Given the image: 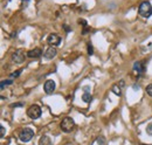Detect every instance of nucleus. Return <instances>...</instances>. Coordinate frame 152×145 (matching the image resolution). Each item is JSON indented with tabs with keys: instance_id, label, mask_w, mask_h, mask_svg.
Here are the masks:
<instances>
[{
	"instance_id": "9b49d317",
	"label": "nucleus",
	"mask_w": 152,
	"mask_h": 145,
	"mask_svg": "<svg viewBox=\"0 0 152 145\" xmlns=\"http://www.w3.org/2000/svg\"><path fill=\"white\" fill-rule=\"evenodd\" d=\"M39 145H52V139L48 136H42L39 141Z\"/></svg>"
},
{
	"instance_id": "a211bd4d",
	"label": "nucleus",
	"mask_w": 152,
	"mask_h": 145,
	"mask_svg": "<svg viewBox=\"0 0 152 145\" xmlns=\"http://www.w3.org/2000/svg\"><path fill=\"white\" fill-rule=\"evenodd\" d=\"M20 74H21V70H17L15 72H13V74H11V77H18Z\"/></svg>"
},
{
	"instance_id": "f8f14e48",
	"label": "nucleus",
	"mask_w": 152,
	"mask_h": 145,
	"mask_svg": "<svg viewBox=\"0 0 152 145\" xmlns=\"http://www.w3.org/2000/svg\"><path fill=\"white\" fill-rule=\"evenodd\" d=\"M82 100L86 102V103H90L93 101V96L90 95V92H84L83 96H82Z\"/></svg>"
},
{
	"instance_id": "4be33fe9",
	"label": "nucleus",
	"mask_w": 152,
	"mask_h": 145,
	"mask_svg": "<svg viewBox=\"0 0 152 145\" xmlns=\"http://www.w3.org/2000/svg\"><path fill=\"white\" fill-rule=\"evenodd\" d=\"M64 29H66L67 32H69V31H70V28H69V27H68L67 25H64Z\"/></svg>"
},
{
	"instance_id": "f03ea898",
	"label": "nucleus",
	"mask_w": 152,
	"mask_h": 145,
	"mask_svg": "<svg viewBox=\"0 0 152 145\" xmlns=\"http://www.w3.org/2000/svg\"><path fill=\"white\" fill-rule=\"evenodd\" d=\"M34 137V131L31 127H23L19 133V139L22 143H28Z\"/></svg>"
},
{
	"instance_id": "6ab92c4d",
	"label": "nucleus",
	"mask_w": 152,
	"mask_h": 145,
	"mask_svg": "<svg viewBox=\"0 0 152 145\" xmlns=\"http://www.w3.org/2000/svg\"><path fill=\"white\" fill-rule=\"evenodd\" d=\"M4 135H5V127H0V136H1V137H4Z\"/></svg>"
},
{
	"instance_id": "412c9836",
	"label": "nucleus",
	"mask_w": 152,
	"mask_h": 145,
	"mask_svg": "<svg viewBox=\"0 0 152 145\" xmlns=\"http://www.w3.org/2000/svg\"><path fill=\"white\" fill-rule=\"evenodd\" d=\"M21 105H22L21 103H18V104H12L11 107H13V108H14V107H21Z\"/></svg>"
},
{
	"instance_id": "39448f33",
	"label": "nucleus",
	"mask_w": 152,
	"mask_h": 145,
	"mask_svg": "<svg viewBox=\"0 0 152 145\" xmlns=\"http://www.w3.org/2000/svg\"><path fill=\"white\" fill-rule=\"evenodd\" d=\"M25 60V53L22 49H18L12 54V61L15 63H22Z\"/></svg>"
},
{
	"instance_id": "dca6fc26",
	"label": "nucleus",
	"mask_w": 152,
	"mask_h": 145,
	"mask_svg": "<svg viewBox=\"0 0 152 145\" xmlns=\"http://www.w3.org/2000/svg\"><path fill=\"white\" fill-rule=\"evenodd\" d=\"M146 94H148L149 96H151V97H152V83H151V84H149V86L146 87Z\"/></svg>"
},
{
	"instance_id": "9d476101",
	"label": "nucleus",
	"mask_w": 152,
	"mask_h": 145,
	"mask_svg": "<svg viewBox=\"0 0 152 145\" xmlns=\"http://www.w3.org/2000/svg\"><path fill=\"white\" fill-rule=\"evenodd\" d=\"M56 53H57V51H56V48H55V47H49L43 55H45V57H46V59L50 60V59H53V57H55V56H56Z\"/></svg>"
},
{
	"instance_id": "5701e85b",
	"label": "nucleus",
	"mask_w": 152,
	"mask_h": 145,
	"mask_svg": "<svg viewBox=\"0 0 152 145\" xmlns=\"http://www.w3.org/2000/svg\"><path fill=\"white\" fill-rule=\"evenodd\" d=\"M142 145H149V144H142Z\"/></svg>"
},
{
	"instance_id": "f257e3e1",
	"label": "nucleus",
	"mask_w": 152,
	"mask_h": 145,
	"mask_svg": "<svg viewBox=\"0 0 152 145\" xmlns=\"http://www.w3.org/2000/svg\"><path fill=\"white\" fill-rule=\"evenodd\" d=\"M138 13L143 18H149L152 15V6L149 1H143L138 7Z\"/></svg>"
},
{
	"instance_id": "7ed1b4c3",
	"label": "nucleus",
	"mask_w": 152,
	"mask_h": 145,
	"mask_svg": "<svg viewBox=\"0 0 152 145\" xmlns=\"http://www.w3.org/2000/svg\"><path fill=\"white\" fill-rule=\"evenodd\" d=\"M60 127H61V130H62L63 132H70V131H73L74 127H75V122H74L73 118L66 117V118H63L62 122L60 123Z\"/></svg>"
},
{
	"instance_id": "ddd939ff",
	"label": "nucleus",
	"mask_w": 152,
	"mask_h": 145,
	"mask_svg": "<svg viewBox=\"0 0 152 145\" xmlns=\"http://www.w3.org/2000/svg\"><path fill=\"white\" fill-rule=\"evenodd\" d=\"M113 91H114V94H116V95H118V96H121L122 95V91H121V88L117 86V84H115V86H113Z\"/></svg>"
},
{
	"instance_id": "1a4fd4ad",
	"label": "nucleus",
	"mask_w": 152,
	"mask_h": 145,
	"mask_svg": "<svg viewBox=\"0 0 152 145\" xmlns=\"http://www.w3.org/2000/svg\"><path fill=\"white\" fill-rule=\"evenodd\" d=\"M144 70H145V67H144V64L142 62H134V64H133V72H136L137 75L143 74Z\"/></svg>"
},
{
	"instance_id": "20e7f679",
	"label": "nucleus",
	"mask_w": 152,
	"mask_h": 145,
	"mask_svg": "<svg viewBox=\"0 0 152 145\" xmlns=\"http://www.w3.org/2000/svg\"><path fill=\"white\" fill-rule=\"evenodd\" d=\"M41 114H42V110H41V108H40L39 105H37V104L31 105L29 109L27 110V115H28V117L32 118V119H38L39 117L41 116Z\"/></svg>"
},
{
	"instance_id": "aec40b11",
	"label": "nucleus",
	"mask_w": 152,
	"mask_h": 145,
	"mask_svg": "<svg viewBox=\"0 0 152 145\" xmlns=\"http://www.w3.org/2000/svg\"><path fill=\"white\" fill-rule=\"evenodd\" d=\"M78 23H83V27L87 26V21H84V20H78Z\"/></svg>"
},
{
	"instance_id": "6e6552de",
	"label": "nucleus",
	"mask_w": 152,
	"mask_h": 145,
	"mask_svg": "<svg viewBox=\"0 0 152 145\" xmlns=\"http://www.w3.org/2000/svg\"><path fill=\"white\" fill-rule=\"evenodd\" d=\"M41 55H42V51L40 48H34V49H31L29 52H27V56L31 59H38Z\"/></svg>"
},
{
	"instance_id": "2eb2a0df",
	"label": "nucleus",
	"mask_w": 152,
	"mask_h": 145,
	"mask_svg": "<svg viewBox=\"0 0 152 145\" xmlns=\"http://www.w3.org/2000/svg\"><path fill=\"white\" fill-rule=\"evenodd\" d=\"M87 48H88V54L89 55L94 54V48H93V46H91V43H90V42H88V43H87Z\"/></svg>"
},
{
	"instance_id": "4468645a",
	"label": "nucleus",
	"mask_w": 152,
	"mask_h": 145,
	"mask_svg": "<svg viewBox=\"0 0 152 145\" xmlns=\"http://www.w3.org/2000/svg\"><path fill=\"white\" fill-rule=\"evenodd\" d=\"M13 83V81H11V80H7V81H1V90H4V88H5V86H8V84H12Z\"/></svg>"
},
{
	"instance_id": "0eeeda50",
	"label": "nucleus",
	"mask_w": 152,
	"mask_h": 145,
	"mask_svg": "<svg viewBox=\"0 0 152 145\" xmlns=\"http://www.w3.org/2000/svg\"><path fill=\"white\" fill-rule=\"evenodd\" d=\"M47 42L52 46V47H55V46H58L60 42H61V37L56 34H50V35L47 37Z\"/></svg>"
},
{
	"instance_id": "423d86ee",
	"label": "nucleus",
	"mask_w": 152,
	"mask_h": 145,
	"mask_svg": "<svg viewBox=\"0 0 152 145\" xmlns=\"http://www.w3.org/2000/svg\"><path fill=\"white\" fill-rule=\"evenodd\" d=\"M43 89H45V92L50 95L53 94V91L55 90V82L53 80H47L45 82V86H43Z\"/></svg>"
},
{
	"instance_id": "f3484780",
	"label": "nucleus",
	"mask_w": 152,
	"mask_h": 145,
	"mask_svg": "<svg viewBox=\"0 0 152 145\" xmlns=\"http://www.w3.org/2000/svg\"><path fill=\"white\" fill-rule=\"evenodd\" d=\"M146 132L149 135H152V123H149L148 127H146Z\"/></svg>"
}]
</instances>
